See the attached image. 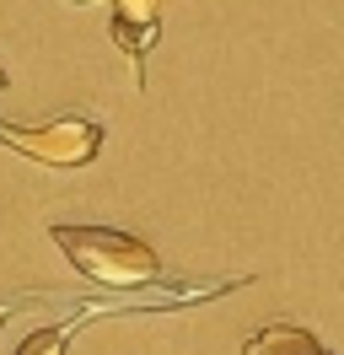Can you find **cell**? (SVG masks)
<instances>
[{"mask_svg":"<svg viewBox=\"0 0 344 355\" xmlns=\"http://www.w3.org/2000/svg\"><path fill=\"white\" fill-rule=\"evenodd\" d=\"M49 237L70 264L81 269L86 280H97L108 291H140L162 275V259L156 248L129 237V232H113V226H76V221H54Z\"/></svg>","mask_w":344,"mask_h":355,"instance_id":"cell-1","label":"cell"},{"mask_svg":"<svg viewBox=\"0 0 344 355\" xmlns=\"http://www.w3.org/2000/svg\"><path fill=\"white\" fill-rule=\"evenodd\" d=\"M0 140L11 151L43 162V167H86V162H97V151H103V124L97 119H49L38 130L6 124Z\"/></svg>","mask_w":344,"mask_h":355,"instance_id":"cell-2","label":"cell"},{"mask_svg":"<svg viewBox=\"0 0 344 355\" xmlns=\"http://www.w3.org/2000/svg\"><path fill=\"white\" fill-rule=\"evenodd\" d=\"M242 355H328V350L307 329H296V323H269V329L248 334Z\"/></svg>","mask_w":344,"mask_h":355,"instance_id":"cell-3","label":"cell"},{"mask_svg":"<svg viewBox=\"0 0 344 355\" xmlns=\"http://www.w3.org/2000/svg\"><path fill=\"white\" fill-rule=\"evenodd\" d=\"M113 44L135 60V76H140V60H146V49L156 44V22H113Z\"/></svg>","mask_w":344,"mask_h":355,"instance_id":"cell-4","label":"cell"},{"mask_svg":"<svg viewBox=\"0 0 344 355\" xmlns=\"http://www.w3.org/2000/svg\"><path fill=\"white\" fill-rule=\"evenodd\" d=\"M17 355H64V329H54V323H49V329H33L17 345Z\"/></svg>","mask_w":344,"mask_h":355,"instance_id":"cell-5","label":"cell"},{"mask_svg":"<svg viewBox=\"0 0 344 355\" xmlns=\"http://www.w3.org/2000/svg\"><path fill=\"white\" fill-rule=\"evenodd\" d=\"M6 318H11V302H0V329H6Z\"/></svg>","mask_w":344,"mask_h":355,"instance_id":"cell-6","label":"cell"},{"mask_svg":"<svg viewBox=\"0 0 344 355\" xmlns=\"http://www.w3.org/2000/svg\"><path fill=\"white\" fill-rule=\"evenodd\" d=\"M76 6H97V0H76Z\"/></svg>","mask_w":344,"mask_h":355,"instance_id":"cell-7","label":"cell"},{"mask_svg":"<svg viewBox=\"0 0 344 355\" xmlns=\"http://www.w3.org/2000/svg\"><path fill=\"white\" fill-rule=\"evenodd\" d=\"M0 92H6V70H0Z\"/></svg>","mask_w":344,"mask_h":355,"instance_id":"cell-8","label":"cell"},{"mask_svg":"<svg viewBox=\"0 0 344 355\" xmlns=\"http://www.w3.org/2000/svg\"><path fill=\"white\" fill-rule=\"evenodd\" d=\"M0 130H6V119H0Z\"/></svg>","mask_w":344,"mask_h":355,"instance_id":"cell-9","label":"cell"}]
</instances>
